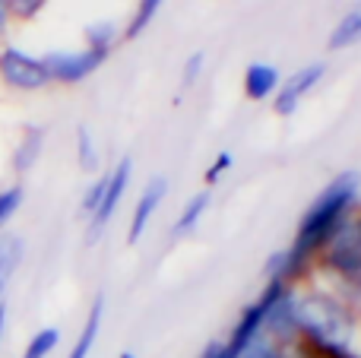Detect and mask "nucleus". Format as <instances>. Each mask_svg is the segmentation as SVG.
<instances>
[{"instance_id": "f257e3e1", "label": "nucleus", "mask_w": 361, "mask_h": 358, "mask_svg": "<svg viewBox=\"0 0 361 358\" xmlns=\"http://www.w3.org/2000/svg\"><path fill=\"white\" fill-rule=\"evenodd\" d=\"M358 190H361V178L355 171H345V175L333 178L330 184L324 187V194L307 206V213L301 216L298 222V232H295L292 245L286 251L273 254L267 264V279H279L286 285H295L311 264L320 257L330 238L339 232L345 219L352 216V206L358 200Z\"/></svg>"}, {"instance_id": "f03ea898", "label": "nucleus", "mask_w": 361, "mask_h": 358, "mask_svg": "<svg viewBox=\"0 0 361 358\" xmlns=\"http://www.w3.org/2000/svg\"><path fill=\"white\" fill-rule=\"evenodd\" d=\"M292 327L298 346L333 349V352H352V342L358 333V321L352 308L339 295H330L324 289H292Z\"/></svg>"}, {"instance_id": "7ed1b4c3", "label": "nucleus", "mask_w": 361, "mask_h": 358, "mask_svg": "<svg viewBox=\"0 0 361 358\" xmlns=\"http://www.w3.org/2000/svg\"><path fill=\"white\" fill-rule=\"evenodd\" d=\"M320 264L343 279L345 285L361 292V216L352 213L349 219L339 226V232L330 238V245L320 251Z\"/></svg>"}, {"instance_id": "20e7f679", "label": "nucleus", "mask_w": 361, "mask_h": 358, "mask_svg": "<svg viewBox=\"0 0 361 358\" xmlns=\"http://www.w3.org/2000/svg\"><path fill=\"white\" fill-rule=\"evenodd\" d=\"M286 289H292V285L279 283V279H267V285H263V292L257 295L254 304H247V308L241 311V317H238V323L231 327L228 340H225V352L228 358H241L247 352V346L257 340V336L267 330V321L269 314H273L276 302H279L282 295H286Z\"/></svg>"}, {"instance_id": "39448f33", "label": "nucleus", "mask_w": 361, "mask_h": 358, "mask_svg": "<svg viewBox=\"0 0 361 358\" xmlns=\"http://www.w3.org/2000/svg\"><path fill=\"white\" fill-rule=\"evenodd\" d=\"M0 80L10 89H23V92H35L51 82L48 70H44L42 57H32L19 48H4L0 51Z\"/></svg>"}, {"instance_id": "423d86ee", "label": "nucleus", "mask_w": 361, "mask_h": 358, "mask_svg": "<svg viewBox=\"0 0 361 358\" xmlns=\"http://www.w3.org/2000/svg\"><path fill=\"white\" fill-rule=\"evenodd\" d=\"M105 57H108V51L82 48V51H54V54H44L42 63H44V70H48L51 80L80 82V80H86L89 73H95Z\"/></svg>"}, {"instance_id": "0eeeda50", "label": "nucleus", "mask_w": 361, "mask_h": 358, "mask_svg": "<svg viewBox=\"0 0 361 358\" xmlns=\"http://www.w3.org/2000/svg\"><path fill=\"white\" fill-rule=\"evenodd\" d=\"M130 175H133V162H130V159H121V162L108 171V187H105V197H102V206H99V213L89 219V241L99 238V235L105 232L108 222L114 219V213H118L121 200H124V194H127Z\"/></svg>"}, {"instance_id": "6e6552de", "label": "nucleus", "mask_w": 361, "mask_h": 358, "mask_svg": "<svg viewBox=\"0 0 361 358\" xmlns=\"http://www.w3.org/2000/svg\"><path fill=\"white\" fill-rule=\"evenodd\" d=\"M324 73H326L324 63H307V67L295 70V73L279 86V92H276V105H273L276 114H279V118H288V114H295L298 101L305 99V95L311 92V89L317 86L320 80H324Z\"/></svg>"}, {"instance_id": "1a4fd4ad", "label": "nucleus", "mask_w": 361, "mask_h": 358, "mask_svg": "<svg viewBox=\"0 0 361 358\" xmlns=\"http://www.w3.org/2000/svg\"><path fill=\"white\" fill-rule=\"evenodd\" d=\"M165 194H169V184H165V178H152V181L146 184V190L140 194L137 206H133V216H130V232H127V241H130V245H137V241L143 238V232L149 228L156 209L162 206Z\"/></svg>"}, {"instance_id": "9d476101", "label": "nucleus", "mask_w": 361, "mask_h": 358, "mask_svg": "<svg viewBox=\"0 0 361 358\" xmlns=\"http://www.w3.org/2000/svg\"><path fill=\"white\" fill-rule=\"evenodd\" d=\"M279 86H282V80L273 63H250V67L244 70V95H247V99L263 101L279 92Z\"/></svg>"}, {"instance_id": "9b49d317", "label": "nucleus", "mask_w": 361, "mask_h": 358, "mask_svg": "<svg viewBox=\"0 0 361 358\" xmlns=\"http://www.w3.org/2000/svg\"><path fill=\"white\" fill-rule=\"evenodd\" d=\"M102 317H105V298L99 295V298L92 302V308H89L86 323H82L80 336H76V342H73V349H70L67 358H89V352H92V346H95V340H99Z\"/></svg>"}, {"instance_id": "f8f14e48", "label": "nucleus", "mask_w": 361, "mask_h": 358, "mask_svg": "<svg viewBox=\"0 0 361 358\" xmlns=\"http://www.w3.org/2000/svg\"><path fill=\"white\" fill-rule=\"evenodd\" d=\"M42 149H44V130L42 127H29V130L23 133V140H19L16 152H13V168H16L19 175L32 171L35 162L42 159Z\"/></svg>"}, {"instance_id": "ddd939ff", "label": "nucleus", "mask_w": 361, "mask_h": 358, "mask_svg": "<svg viewBox=\"0 0 361 358\" xmlns=\"http://www.w3.org/2000/svg\"><path fill=\"white\" fill-rule=\"evenodd\" d=\"M25 254V245L19 235H0V304H4L6 285H10L13 273H16L19 260Z\"/></svg>"}, {"instance_id": "4468645a", "label": "nucleus", "mask_w": 361, "mask_h": 358, "mask_svg": "<svg viewBox=\"0 0 361 358\" xmlns=\"http://www.w3.org/2000/svg\"><path fill=\"white\" fill-rule=\"evenodd\" d=\"M361 42V4H355L343 19L336 23L330 35V48L333 51H343V48H352V44Z\"/></svg>"}, {"instance_id": "2eb2a0df", "label": "nucleus", "mask_w": 361, "mask_h": 358, "mask_svg": "<svg viewBox=\"0 0 361 358\" xmlns=\"http://www.w3.org/2000/svg\"><path fill=\"white\" fill-rule=\"evenodd\" d=\"M206 209H209V194H206V190L193 194L190 200L184 203V209H180V216H178V222H175V235H178V238L190 235L193 228L200 226V219L206 216Z\"/></svg>"}, {"instance_id": "dca6fc26", "label": "nucleus", "mask_w": 361, "mask_h": 358, "mask_svg": "<svg viewBox=\"0 0 361 358\" xmlns=\"http://www.w3.org/2000/svg\"><path fill=\"white\" fill-rule=\"evenodd\" d=\"M57 346H61V330H57V327H44V330H38V333L29 340L23 358H48Z\"/></svg>"}, {"instance_id": "f3484780", "label": "nucleus", "mask_w": 361, "mask_h": 358, "mask_svg": "<svg viewBox=\"0 0 361 358\" xmlns=\"http://www.w3.org/2000/svg\"><path fill=\"white\" fill-rule=\"evenodd\" d=\"M76 159L86 171H95L99 168V149H95V140L89 133V127H80L76 130Z\"/></svg>"}, {"instance_id": "a211bd4d", "label": "nucleus", "mask_w": 361, "mask_h": 358, "mask_svg": "<svg viewBox=\"0 0 361 358\" xmlns=\"http://www.w3.org/2000/svg\"><path fill=\"white\" fill-rule=\"evenodd\" d=\"M165 0H140L137 4V13H133V19H130V25H127V32L124 35L127 38H137L140 32L146 29V25L156 19V13H159V6H162Z\"/></svg>"}, {"instance_id": "6ab92c4d", "label": "nucleus", "mask_w": 361, "mask_h": 358, "mask_svg": "<svg viewBox=\"0 0 361 358\" xmlns=\"http://www.w3.org/2000/svg\"><path fill=\"white\" fill-rule=\"evenodd\" d=\"M114 38H118V29L111 23H95L86 29V48H95V51H111Z\"/></svg>"}, {"instance_id": "aec40b11", "label": "nucleus", "mask_w": 361, "mask_h": 358, "mask_svg": "<svg viewBox=\"0 0 361 358\" xmlns=\"http://www.w3.org/2000/svg\"><path fill=\"white\" fill-rule=\"evenodd\" d=\"M23 187H6V190H0V228L6 226V222L13 219V216L19 213V206H23Z\"/></svg>"}, {"instance_id": "412c9836", "label": "nucleus", "mask_w": 361, "mask_h": 358, "mask_svg": "<svg viewBox=\"0 0 361 358\" xmlns=\"http://www.w3.org/2000/svg\"><path fill=\"white\" fill-rule=\"evenodd\" d=\"M105 187H108V175H102L99 181H92L89 184V190L82 194V216H86V219H92V216L99 213L102 197H105Z\"/></svg>"}, {"instance_id": "4be33fe9", "label": "nucleus", "mask_w": 361, "mask_h": 358, "mask_svg": "<svg viewBox=\"0 0 361 358\" xmlns=\"http://www.w3.org/2000/svg\"><path fill=\"white\" fill-rule=\"evenodd\" d=\"M44 4H48V0H10V10H13V16H19V19H32L44 10Z\"/></svg>"}, {"instance_id": "5701e85b", "label": "nucleus", "mask_w": 361, "mask_h": 358, "mask_svg": "<svg viewBox=\"0 0 361 358\" xmlns=\"http://www.w3.org/2000/svg\"><path fill=\"white\" fill-rule=\"evenodd\" d=\"M292 346L301 352V358H361L358 352H333V349H307V346H298V342H292Z\"/></svg>"}, {"instance_id": "b1692460", "label": "nucleus", "mask_w": 361, "mask_h": 358, "mask_svg": "<svg viewBox=\"0 0 361 358\" xmlns=\"http://www.w3.org/2000/svg\"><path fill=\"white\" fill-rule=\"evenodd\" d=\"M200 73H203V54L197 51V54H190L184 63V86H193Z\"/></svg>"}, {"instance_id": "393cba45", "label": "nucleus", "mask_w": 361, "mask_h": 358, "mask_svg": "<svg viewBox=\"0 0 361 358\" xmlns=\"http://www.w3.org/2000/svg\"><path fill=\"white\" fill-rule=\"evenodd\" d=\"M228 165H231V152H219L216 165H212V168H209V171H206V181H209V184H212V181H216V178H219V175H222V171H225V168H228Z\"/></svg>"}, {"instance_id": "a878e982", "label": "nucleus", "mask_w": 361, "mask_h": 358, "mask_svg": "<svg viewBox=\"0 0 361 358\" xmlns=\"http://www.w3.org/2000/svg\"><path fill=\"white\" fill-rule=\"evenodd\" d=\"M200 358H228V352H225V342H209V346L200 352Z\"/></svg>"}, {"instance_id": "bb28decb", "label": "nucleus", "mask_w": 361, "mask_h": 358, "mask_svg": "<svg viewBox=\"0 0 361 358\" xmlns=\"http://www.w3.org/2000/svg\"><path fill=\"white\" fill-rule=\"evenodd\" d=\"M13 10H10V0H0V35L6 32V23H10Z\"/></svg>"}, {"instance_id": "cd10ccee", "label": "nucleus", "mask_w": 361, "mask_h": 358, "mask_svg": "<svg viewBox=\"0 0 361 358\" xmlns=\"http://www.w3.org/2000/svg\"><path fill=\"white\" fill-rule=\"evenodd\" d=\"M4 330H6V304H0V340H4Z\"/></svg>"}]
</instances>
